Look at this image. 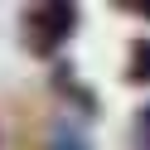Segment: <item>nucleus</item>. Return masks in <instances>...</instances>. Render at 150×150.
<instances>
[{
  "mask_svg": "<svg viewBox=\"0 0 150 150\" xmlns=\"http://www.w3.org/2000/svg\"><path fill=\"white\" fill-rule=\"evenodd\" d=\"M73 34H78V10L68 0H44L24 10V49L34 58H53Z\"/></svg>",
  "mask_w": 150,
  "mask_h": 150,
  "instance_id": "obj_1",
  "label": "nucleus"
},
{
  "mask_svg": "<svg viewBox=\"0 0 150 150\" xmlns=\"http://www.w3.org/2000/svg\"><path fill=\"white\" fill-rule=\"evenodd\" d=\"M126 82H136V87H150V39H136V44H131Z\"/></svg>",
  "mask_w": 150,
  "mask_h": 150,
  "instance_id": "obj_2",
  "label": "nucleus"
},
{
  "mask_svg": "<svg viewBox=\"0 0 150 150\" xmlns=\"http://www.w3.org/2000/svg\"><path fill=\"white\" fill-rule=\"evenodd\" d=\"M58 87L68 92L73 102H82V111H87V116H97V92H87V87H82V82H73V73H68V63H58Z\"/></svg>",
  "mask_w": 150,
  "mask_h": 150,
  "instance_id": "obj_3",
  "label": "nucleus"
},
{
  "mask_svg": "<svg viewBox=\"0 0 150 150\" xmlns=\"http://www.w3.org/2000/svg\"><path fill=\"white\" fill-rule=\"evenodd\" d=\"M136 145H140V150H150V102L136 111Z\"/></svg>",
  "mask_w": 150,
  "mask_h": 150,
  "instance_id": "obj_4",
  "label": "nucleus"
},
{
  "mask_svg": "<svg viewBox=\"0 0 150 150\" xmlns=\"http://www.w3.org/2000/svg\"><path fill=\"white\" fill-rule=\"evenodd\" d=\"M53 145H58V150H87V145H82L78 136H58V140H53Z\"/></svg>",
  "mask_w": 150,
  "mask_h": 150,
  "instance_id": "obj_5",
  "label": "nucleus"
}]
</instances>
